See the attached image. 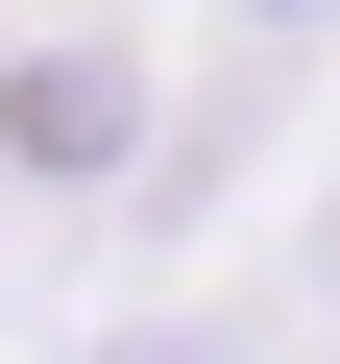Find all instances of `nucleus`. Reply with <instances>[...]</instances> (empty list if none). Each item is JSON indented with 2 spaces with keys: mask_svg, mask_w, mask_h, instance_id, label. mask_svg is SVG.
<instances>
[{
  "mask_svg": "<svg viewBox=\"0 0 340 364\" xmlns=\"http://www.w3.org/2000/svg\"><path fill=\"white\" fill-rule=\"evenodd\" d=\"M122 146V49H25L0 73V170H97Z\"/></svg>",
  "mask_w": 340,
  "mask_h": 364,
  "instance_id": "obj_1",
  "label": "nucleus"
}]
</instances>
